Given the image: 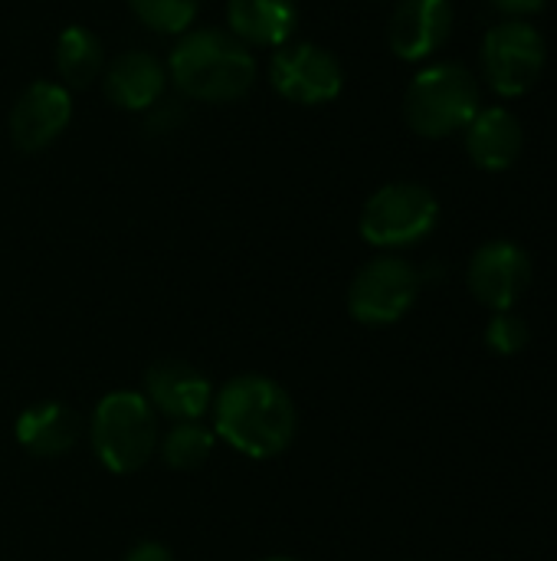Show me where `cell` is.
<instances>
[{
  "mask_svg": "<svg viewBox=\"0 0 557 561\" xmlns=\"http://www.w3.org/2000/svg\"><path fill=\"white\" fill-rule=\"evenodd\" d=\"M404 112L417 135L446 138L476 118L479 85H476L473 72L456 62L430 66L410 82Z\"/></svg>",
  "mask_w": 557,
  "mask_h": 561,
  "instance_id": "obj_4",
  "label": "cell"
},
{
  "mask_svg": "<svg viewBox=\"0 0 557 561\" xmlns=\"http://www.w3.org/2000/svg\"><path fill=\"white\" fill-rule=\"evenodd\" d=\"M529 339H532L529 335V322L522 316H515V312H496V319L486 329V345L496 355H502V358L525 352Z\"/></svg>",
  "mask_w": 557,
  "mask_h": 561,
  "instance_id": "obj_20",
  "label": "cell"
},
{
  "mask_svg": "<svg viewBox=\"0 0 557 561\" xmlns=\"http://www.w3.org/2000/svg\"><path fill=\"white\" fill-rule=\"evenodd\" d=\"M269 76H272V85L279 95L302 102V105L332 102L341 92V66L332 53H325L318 46L279 49Z\"/></svg>",
  "mask_w": 557,
  "mask_h": 561,
  "instance_id": "obj_9",
  "label": "cell"
},
{
  "mask_svg": "<svg viewBox=\"0 0 557 561\" xmlns=\"http://www.w3.org/2000/svg\"><path fill=\"white\" fill-rule=\"evenodd\" d=\"M213 431L243 457H279L295 437L292 398L269 378H233L213 404Z\"/></svg>",
  "mask_w": 557,
  "mask_h": 561,
  "instance_id": "obj_1",
  "label": "cell"
},
{
  "mask_svg": "<svg viewBox=\"0 0 557 561\" xmlns=\"http://www.w3.org/2000/svg\"><path fill=\"white\" fill-rule=\"evenodd\" d=\"M440 217L437 197L423 184H387L361 214V237L374 247H410L423 240Z\"/></svg>",
  "mask_w": 557,
  "mask_h": 561,
  "instance_id": "obj_5",
  "label": "cell"
},
{
  "mask_svg": "<svg viewBox=\"0 0 557 561\" xmlns=\"http://www.w3.org/2000/svg\"><path fill=\"white\" fill-rule=\"evenodd\" d=\"M56 69L66 85H72V89L89 85L102 69V43L85 26L62 30L59 43H56Z\"/></svg>",
  "mask_w": 557,
  "mask_h": 561,
  "instance_id": "obj_17",
  "label": "cell"
},
{
  "mask_svg": "<svg viewBox=\"0 0 557 561\" xmlns=\"http://www.w3.org/2000/svg\"><path fill=\"white\" fill-rule=\"evenodd\" d=\"M135 16L158 33H181L194 23L197 0H128Z\"/></svg>",
  "mask_w": 557,
  "mask_h": 561,
  "instance_id": "obj_19",
  "label": "cell"
},
{
  "mask_svg": "<svg viewBox=\"0 0 557 561\" xmlns=\"http://www.w3.org/2000/svg\"><path fill=\"white\" fill-rule=\"evenodd\" d=\"M269 561H292V559H269Z\"/></svg>",
  "mask_w": 557,
  "mask_h": 561,
  "instance_id": "obj_23",
  "label": "cell"
},
{
  "mask_svg": "<svg viewBox=\"0 0 557 561\" xmlns=\"http://www.w3.org/2000/svg\"><path fill=\"white\" fill-rule=\"evenodd\" d=\"M144 388H148V404L177 421V424H190V421H200L210 408V398H213V388L210 381L187 362H158L148 368V378H144Z\"/></svg>",
  "mask_w": 557,
  "mask_h": 561,
  "instance_id": "obj_10",
  "label": "cell"
},
{
  "mask_svg": "<svg viewBox=\"0 0 557 561\" xmlns=\"http://www.w3.org/2000/svg\"><path fill=\"white\" fill-rule=\"evenodd\" d=\"M105 92L121 108H131V112L151 108L164 92V66H161V59L144 53V49L121 53L108 66Z\"/></svg>",
  "mask_w": 557,
  "mask_h": 561,
  "instance_id": "obj_15",
  "label": "cell"
},
{
  "mask_svg": "<svg viewBox=\"0 0 557 561\" xmlns=\"http://www.w3.org/2000/svg\"><path fill=\"white\" fill-rule=\"evenodd\" d=\"M227 16L236 36L259 46H279L295 30L292 0H230Z\"/></svg>",
  "mask_w": 557,
  "mask_h": 561,
  "instance_id": "obj_16",
  "label": "cell"
},
{
  "mask_svg": "<svg viewBox=\"0 0 557 561\" xmlns=\"http://www.w3.org/2000/svg\"><path fill=\"white\" fill-rule=\"evenodd\" d=\"M453 30V3L450 0H401L387 39L401 59H423L450 39Z\"/></svg>",
  "mask_w": 557,
  "mask_h": 561,
  "instance_id": "obj_12",
  "label": "cell"
},
{
  "mask_svg": "<svg viewBox=\"0 0 557 561\" xmlns=\"http://www.w3.org/2000/svg\"><path fill=\"white\" fill-rule=\"evenodd\" d=\"M72 102L56 82H33L10 112V138L20 151H39L69 125Z\"/></svg>",
  "mask_w": 557,
  "mask_h": 561,
  "instance_id": "obj_11",
  "label": "cell"
},
{
  "mask_svg": "<svg viewBox=\"0 0 557 561\" xmlns=\"http://www.w3.org/2000/svg\"><path fill=\"white\" fill-rule=\"evenodd\" d=\"M466 151L486 171H506L522 154V125L509 108H479L466 125Z\"/></svg>",
  "mask_w": 557,
  "mask_h": 561,
  "instance_id": "obj_13",
  "label": "cell"
},
{
  "mask_svg": "<svg viewBox=\"0 0 557 561\" xmlns=\"http://www.w3.org/2000/svg\"><path fill=\"white\" fill-rule=\"evenodd\" d=\"M89 434L102 467L112 473H135L158 450V411L144 394L112 391L98 401Z\"/></svg>",
  "mask_w": 557,
  "mask_h": 561,
  "instance_id": "obj_3",
  "label": "cell"
},
{
  "mask_svg": "<svg viewBox=\"0 0 557 561\" xmlns=\"http://www.w3.org/2000/svg\"><path fill=\"white\" fill-rule=\"evenodd\" d=\"M502 13H509L512 20L519 16H529V13H538L545 7V0H492Z\"/></svg>",
  "mask_w": 557,
  "mask_h": 561,
  "instance_id": "obj_21",
  "label": "cell"
},
{
  "mask_svg": "<svg viewBox=\"0 0 557 561\" xmlns=\"http://www.w3.org/2000/svg\"><path fill=\"white\" fill-rule=\"evenodd\" d=\"M483 66L499 95H522L545 69V39L525 20H506L486 33Z\"/></svg>",
  "mask_w": 557,
  "mask_h": 561,
  "instance_id": "obj_7",
  "label": "cell"
},
{
  "mask_svg": "<svg viewBox=\"0 0 557 561\" xmlns=\"http://www.w3.org/2000/svg\"><path fill=\"white\" fill-rule=\"evenodd\" d=\"M210 454H213V431L200 427L197 421L171 427L161 444V457L174 470H197L210 460Z\"/></svg>",
  "mask_w": 557,
  "mask_h": 561,
  "instance_id": "obj_18",
  "label": "cell"
},
{
  "mask_svg": "<svg viewBox=\"0 0 557 561\" xmlns=\"http://www.w3.org/2000/svg\"><path fill=\"white\" fill-rule=\"evenodd\" d=\"M423 286V276L414 263L401 256H381L371 260L351 283L348 309L364 325H394L410 312L417 302V293Z\"/></svg>",
  "mask_w": 557,
  "mask_h": 561,
  "instance_id": "obj_6",
  "label": "cell"
},
{
  "mask_svg": "<svg viewBox=\"0 0 557 561\" xmlns=\"http://www.w3.org/2000/svg\"><path fill=\"white\" fill-rule=\"evenodd\" d=\"M171 76L181 92L200 102H230L240 99L253 79L256 62L243 43L227 33L200 30L184 36L171 53Z\"/></svg>",
  "mask_w": 557,
  "mask_h": 561,
  "instance_id": "obj_2",
  "label": "cell"
},
{
  "mask_svg": "<svg viewBox=\"0 0 557 561\" xmlns=\"http://www.w3.org/2000/svg\"><path fill=\"white\" fill-rule=\"evenodd\" d=\"M125 561H174V556L164 546H158V542H141V546H135L128 552Z\"/></svg>",
  "mask_w": 557,
  "mask_h": 561,
  "instance_id": "obj_22",
  "label": "cell"
},
{
  "mask_svg": "<svg viewBox=\"0 0 557 561\" xmlns=\"http://www.w3.org/2000/svg\"><path fill=\"white\" fill-rule=\"evenodd\" d=\"M82 421L59 401H39L16 417V440L36 457H62L76 447Z\"/></svg>",
  "mask_w": 557,
  "mask_h": 561,
  "instance_id": "obj_14",
  "label": "cell"
},
{
  "mask_svg": "<svg viewBox=\"0 0 557 561\" xmlns=\"http://www.w3.org/2000/svg\"><path fill=\"white\" fill-rule=\"evenodd\" d=\"M532 283V260L519 243L492 240L476 250L469 260V289L473 296L496 312H512L522 293Z\"/></svg>",
  "mask_w": 557,
  "mask_h": 561,
  "instance_id": "obj_8",
  "label": "cell"
}]
</instances>
